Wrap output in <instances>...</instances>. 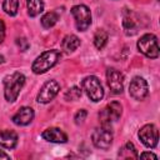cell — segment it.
Listing matches in <instances>:
<instances>
[{"label":"cell","mask_w":160,"mask_h":160,"mask_svg":"<svg viewBox=\"0 0 160 160\" xmlns=\"http://www.w3.org/2000/svg\"><path fill=\"white\" fill-rule=\"evenodd\" d=\"M25 84V76L21 72H12L4 79V96L9 102H14L19 94L20 90L22 89Z\"/></svg>","instance_id":"1"},{"label":"cell","mask_w":160,"mask_h":160,"mask_svg":"<svg viewBox=\"0 0 160 160\" xmlns=\"http://www.w3.org/2000/svg\"><path fill=\"white\" fill-rule=\"evenodd\" d=\"M61 56V52L59 50H48V51H44L41 55H39L34 62H32V66H31V70L34 71V74H44L48 70H50L54 65H56V62L59 61Z\"/></svg>","instance_id":"2"},{"label":"cell","mask_w":160,"mask_h":160,"mask_svg":"<svg viewBox=\"0 0 160 160\" xmlns=\"http://www.w3.org/2000/svg\"><path fill=\"white\" fill-rule=\"evenodd\" d=\"M81 88L85 91V94L88 95V98L94 101L98 102L104 98V89L102 85L100 82V80L94 76V75H89L86 76L82 81H81Z\"/></svg>","instance_id":"3"},{"label":"cell","mask_w":160,"mask_h":160,"mask_svg":"<svg viewBox=\"0 0 160 160\" xmlns=\"http://www.w3.org/2000/svg\"><path fill=\"white\" fill-rule=\"evenodd\" d=\"M138 49L146 58H150V59L159 58V52H160L159 42H158V38L154 34L142 35L138 41Z\"/></svg>","instance_id":"4"},{"label":"cell","mask_w":160,"mask_h":160,"mask_svg":"<svg viewBox=\"0 0 160 160\" xmlns=\"http://www.w3.org/2000/svg\"><path fill=\"white\" fill-rule=\"evenodd\" d=\"M122 114V105L119 101H111L108 104L99 114V118L101 120V125L111 128L112 121H118Z\"/></svg>","instance_id":"5"},{"label":"cell","mask_w":160,"mask_h":160,"mask_svg":"<svg viewBox=\"0 0 160 160\" xmlns=\"http://www.w3.org/2000/svg\"><path fill=\"white\" fill-rule=\"evenodd\" d=\"M91 140L95 148L101 150H108L112 144V132L111 128L101 125L100 128H96L91 135Z\"/></svg>","instance_id":"6"},{"label":"cell","mask_w":160,"mask_h":160,"mask_svg":"<svg viewBox=\"0 0 160 160\" xmlns=\"http://www.w3.org/2000/svg\"><path fill=\"white\" fill-rule=\"evenodd\" d=\"M71 14L75 19V25L79 31H85L91 25V12L86 5H75L71 8Z\"/></svg>","instance_id":"7"},{"label":"cell","mask_w":160,"mask_h":160,"mask_svg":"<svg viewBox=\"0 0 160 160\" xmlns=\"http://www.w3.org/2000/svg\"><path fill=\"white\" fill-rule=\"evenodd\" d=\"M139 139L141 142L150 149H154L158 145L159 141V131L155 125L152 124H146L139 130Z\"/></svg>","instance_id":"8"},{"label":"cell","mask_w":160,"mask_h":160,"mask_svg":"<svg viewBox=\"0 0 160 160\" xmlns=\"http://www.w3.org/2000/svg\"><path fill=\"white\" fill-rule=\"evenodd\" d=\"M129 94L131 98H134L138 101H142L148 94H149V88H148V82L144 78L140 76H135L130 85H129Z\"/></svg>","instance_id":"9"},{"label":"cell","mask_w":160,"mask_h":160,"mask_svg":"<svg viewBox=\"0 0 160 160\" xmlns=\"http://www.w3.org/2000/svg\"><path fill=\"white\" fill-rule=\"evenodd\" d=\"M59 91H60V84L56 80H49L40 89L36 100L40 104H48L58 95Z\"/></svg>","instance_id":"10"},{"label":"cell","mask_w":160,"mask_h":160,"mask_svg":"<svg viewBox=\"0 0 160 160\" xmlns=\"http://www.w3.org/2000/svg\"><path fill=\"white\" fill-rule=\"evenodd\" d=\"M106 82L111 92L121 94L124 89V74L114 68H109L106 70Z\"/></svg>","instance_id":"11"},{"label":"cell","mask_w":160,"mask_h":160,"mask_svg":"<svg viewBox=\"0 0 160 160\" xmlns=\"http://www.w3.org/2000/svg\"><path fill=\"white\" fill-rule=\"evenodd\" d=\"M122 28L126 35L132 36L139 31L140 28V21L138 19V16L132 12V11H125L124 12V18H122Z\"/></svg>","instance_id":"12"},{"label":"cell","mask_w":160,"mask_h":160,"mask_svg":"<svg viewBox=\"0 0 160 160\" xmlns=\"http://www.w3.org/2000/svg\"><path fill=\"white\" fill-rule=\"evenodd\" d=\"M34 116H35V112L31 108L22 106L12 116V122L16 124V125H20V126H25V125L30 124L34 120Z\"/></svg>","instance_id":"13"},{"label":"cell","mask_w":160,"mask_h":160,"mask_svg":"<svg viewBox=\"0 0 160 160\" xmlns=\"http://www.w3.org/2000/svg\"><path fill=\"white\" fill-rule=\"evenodd\" d=\"M42 139L49 142H56V144H64L68 141V135L59 128H49L42 131L41 134Z\"/></svg>","instance_id":"14"},{"label":"cell","mask_w":160,"mask_h":160,"mask_svg":"<svg viewBox=\"0 0 160 160\" xmlns=\"http://www.w3.org/2000/svg\"><path fill=\"white\" fill-rule=\"evenodd\" d=\"M18 145V134L12 130L0 131V146L5 149H14Z\"/></svg>","instance_id":"15"},{"label":"cell","mask_w":160,"mask_h":160,"mask_svg":"<svg viewBox=\"0 0 160 160\" xmlns=\"http://www.w3.org/2000/svg\"><path fill=\"white\" fill-rule=\"evenodd\" d=\"M80 46V39L74 35V34H70V35H66L62 41H61V49L65 51V52H72L74 50H76Z\"/></svg>","instance_id":"16"},{"label":"cell","mask_w":160,"mask_h":160,"mask_svg":"<svg viewBox=\"0 0 160 160\" xmlns=\"http://www.w3.org/2000/svg\"><path fill=\"white\" fill-rule=\"evenodd\" d=\"M26 6H28V14L31 18H35L44 11L42 0H26Z\"/></svg>","instance_id":"17"},{"label":"cell","mask_w":160,"mask_h":160,"mask_svg":"<svg viewBox=\"0 0 160 160\" xmlns=\"http://www.w3.org/2000/svg\"><path fill=\"white\" fill-rule=\"evenodd\" d=\"M119 156H121L124 159H138L139 158L138 151H136V149H135L132 142H126L121 148V151L119 152Z\"/></svg>","instance_id":"18"},{"label":"cell","mask_w":160,"mask_h":160,"mask_svg":"<svg viewBox=\"0 0 160 160\" xmlns=\"http://www.w3.org/2000/svg\"><path fill=\"white\" fill-rule=\"evenodd\" d=\"M108 42V32L102 29H99L94 35V45L98 50H101Z\"/></svg>","instance_id":"19"},{"label":"cell","mask_w":160,"mask_h":160,"mask_svg":"<svg viewBox=\"0 0 160 160\" xmlns=\"http://www.w3.org/2000/svg\"><path fill=\"white\" fill-rule=\"evenodd\" d=\"M58 20H59V15L55 11H49L41 18V25L45 29H50L58 22Z\"/></svg>","instance_id":"20"},{"label":"cell","mask_w":160,"mask_h":160,"mask_svg":"<svg viewBox=\"0 0 160 160\" xmlns=\"http://www.w3.org/2000/svg\"><path fill=\"white\" fill-rule=\"evenodd\" d=\"M2 10L10 16H15L19 10V0H4Z\"/></svg>","instance_id":"21"},{"label":"cell","mask_w":160,"mask_h":160,"mask_svg":"<svg viewBox=\"0 0 160 160\" xmlns=\"http://www.w3.org/2000/svg\"><path fill=\"white\" fill-rule=\"evenodd\" d=\"M81 94H82V91H81L80 88L72 86V88H70V89L66 90L64 98H65V100H68V101H75V100H79V99L81 98Z\"/></svg>","instance_id":"22"},{"label":"cell","mask_w":160,"mask_h":160,"mask_svg":"<svg viewBox=\"0 0 160 160\" xmlns=\"http://www.w3.org/2000/svg\"><path fill=\"white\" fill-rule=\"evenodd\" d=\"M86 116H88V111H86L85 109H80L79 111H76V114H75V116H74L75 124H76V125H81V124L85 121Z\"/></svg>","instance_id":"23"},{"label":"cell","mask_w":160,"mask_h":160,"mask_svg":"<svg viewBox=\"0 0 160 160\" xmlns=\"http://www.w3.org/2000/svg\"><path fill=\"white\" fill-rule=\"evenodd\" d=\"M16 45L20 48L21 51H26V50L29 49V46H30L29 41H28L25 38H18V39H16Z\"/></svg>","instance_id":"24"},{"label":"cell","mask_w":160,"mask_h":160,"mask_svg":"<svg viewBox=\"0 0 160 160\" xmlns=\"http://www.w3.org/2000/svg\"><path fill=\"white\" fill-rule=\"evenodd\" d=\"M4 39H5V24L0 19V44L4 41Z\"/></svg>","instance_id":"25"},{"label":"cell","mask_w":160,"mask_h":160,"mask_svg":"<svg viewBox=\"0 0 160 160\" xmlns=\"http://www.w3.org/2000/svg\"><path fill=\"white\" fill-rule=\"evenodd\" d=\"M140 158L141 159H154V160L158 159V156L155 154H152V152H141L140 154Z\"/></svg>","instance_id":"26"},{"label":"cell","mask_w":160,"mask_h":160,"mask_svg":"<svg viewBox=\"0 0 160 160\" xmlns=\"http://www.w3.org/2000/svg\"><path fill=\"white\" fill-rule=\"evenodd\" d=\"M0 159H10V155H8L6 152H4V151L0 149Z\"/></svg>","instance_id":"27"},{"label":"cell","mask_w":160,"mask_h":160,"mask_svg":"<svg viewBox=\"0 0 160 160\" xmlns=\"http://www.w3.org/2000/svg\"><path fill=\"white\" fill-rule=\"evenodd\" d=\"M4 61H5V59H4V56H2V55H0V64H2Z\"/></svg>","instance_id":"28"}]
</instances>
